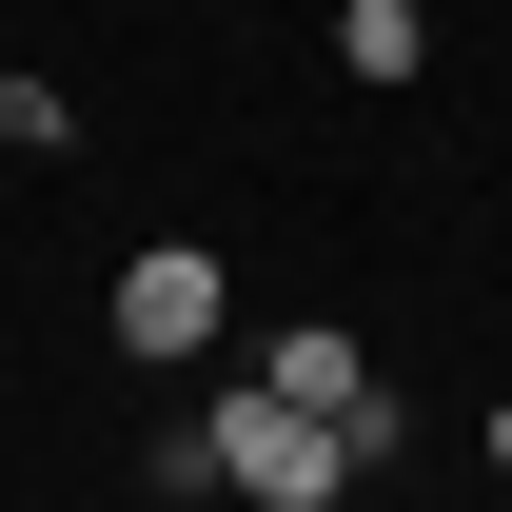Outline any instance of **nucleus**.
Segmentation results:
<instances>
[{
    "instance_id": "f257e3e1",
    "label": "nucleus",
    "mask_w": 512,
    "mask_h": 512,
    "mask_svg": "<svg viewBox=\"0 0 512 512\" xmlns=\"http://www.w3.org/2000/svg\"><path fill=\"white\" fill-rule=\"evenodd\" d=\"M217 493H256V512H335V493H355V434H335V414H296V394H217Z\"/></svg>"
},
{
    "instance_id": "f03ea898",
    "label": "nucleus",
    "mask_w": 512,
    "mask_h": 512,
    "mask_svg": "<svg viewBox=\"0 0 512 512\" xmlns=\"http://www.w3.org/2000/svg\"><path fill=\"white\" fill-rule=\"evenodd\" d=\"M217 316H237V276H217V256H119V355L138 375H178V355H217Z\"/></svg>"
},
{
    "instance_id": "7ed1b4c3",
    "label": "nucleus",
    "mask_w": 512,
    "mask_h": 512,
    "mask_svg": "<svg viewBox=\"0 0 512 512\" xmlns=\"http://www.w3.org/2000/svg\"><path fill=\"white\" fill-rule=\"evenodd\" d=\"M256 394H296V414H335V434H355V473L394 453V394H375V355H355L335 316H296V335H276V355H256Z\"/></svg>"
},
{
    "instance_id": "20e7f679",
    "label": "nucleus",
    "mask_w": 512,
    "mask_h": 512,
    "mask_svg": "<svg viewBox=\"0 0 512 512\" xmlns=\"http://www.w3.org/2000/svg\"><path fill=\"white\" fill-rule=\"evenodd\" d=\"M335 60H355V79H414L434 20H414V0H335Z\"/></svg>"
},
{
    "instance_id": "39448f33",
    "label": "nucleus",
    "mask_w": 512,
    "mask_h": 512,
    "mask_svg": "<svg viewBox=\"0 0 512 512\" xmlns=\"http://www.w3.org/2000/svg\"><path fill=\"white\" fill-rule=\"evenodd\" d=\"M138 493H217V414H158L138 434Z\"/></svg>"
},
{
    "instance_id": "423d86ee",
    "label": "nucleus",
    "mask_w": 512,
    "mask_h": 512,
    "mask_svg": "<svg viewBox=\"0 0 512 512\" xmlns=\"http://www.w3.org/2000/svg\"><path fill=\"white\" fill-rule=\"evenodd\" d=\"M60 119H79L60 79H0V158H60Z\"/></svg>"
},
{
    "instance_id": "0eeeda50",
    "label": "nucleus",
    "mask_w": 512,
    "mask_h": 512,
    "mask_svg": "<svg viewBox=\"0 0 512 512\" xmlns=\"http://www.w3.org/2000/svg\"><path fill=\"white\" fill-rule=\"evenodd\" d=\"M493 493H512V394H493Z\"/></svg>"
},
{
    "instance_id": "6e6552de",
    "label": "nucleus",
    "mask_w": 512,
    "mask_h": 512,
    "mask_svg": "<svg viewBox=\"0 0 512 512\" xmlns=\"http://www.w3.org/2000/svg\"><path fill=\"white\" fill-rule=\"evenodd\" d=\"M493 512H512V493H493Z\"/></svg>"
}]
</instances>
